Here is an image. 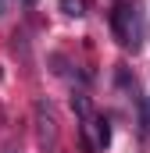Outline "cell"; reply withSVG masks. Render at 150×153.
Masks as SVG:
<instances>
[{
	"label": "cell",
	"instance_id": "2",
	"mask_svg": "<svg viewBox=\"0 0 150 153\" xmlns=\"http://www.w3.org/2000/svg\"><path fill=\"white\" fill-rule=\"evenodd\" d=\"M36 135H39V150L50 153L57 150V114H54V107L46 103V100H36Z\"/></svg>",
	"mask_w": 150,
	"mask_h": 153
},
{
	"label": "cell",
	"instance_id": "5",
	"mask_svg": "<svg viewBox=\"0 0 150 153\" xmlns=\"http://www.w3.org/2000/svg\"><path fill=\"white\" fill-rule=\"evenodd\" d=\"M7 11H11V0H0V18H4Z\"/></svg>",
	"mask_w": 150,
	"mask_h": 153
},
{
	"label": "cell",
	"instance_id": "4",
	"mask_svg": "<svg viewBox=\"0 0 150 153\" xmlns=\"http://www.w3.org/2000/svg\"><path fill=\"white\" fill-rule=\"evenodd\" d=\"M97 143H100V146L111 143V128H107V121H97Z\"/></svg>",
	"mask_w": 150,
	"mask_h": 153
},
{
	"label": "cell",
	"instance_id": "6",
	"mask_svg": "<svg viewBox=\"0 0 150 153\" xmlns=\"http://www.w3.org/2000/svg\"><path fill=\"white\" fill-rule=\"evenodd\" d=\"M25 4H36V0H25Z\"/></svg>",
	"mask_w": 150,
	"mask_h": 153
},
{
	"label": "cell",
	"instance_id": "1",
	"mask_svg": "<svg viewBox=\"0 0 150 153\" xmlns=\"http://www.w3.org/2000/svg\"><path fill=\"white\" fill-rule=\"evenodd\" d=\"M114 36H118L122 46H132V50L143 46L147 25H143V14H140L136 4H122V7L114 11Z\"/></svg>",
	"mask_w": 150,
	"mask_h": 153
},
{
	"label": "cell",
	"instance_id": "3",
	"mask_svg": "<svg viewBox=\"0 0 150 153\" xmlns=\"http://www.w3.org/2000/svg\"><path fill=\"white\" fill-rule=\"evenodd\" d=\"M61 11L72 14V18H79V14H82V0H61Z\"/></svg>",
	"mask_w": 150,
	"mask_h": 153
}]
</instances>
